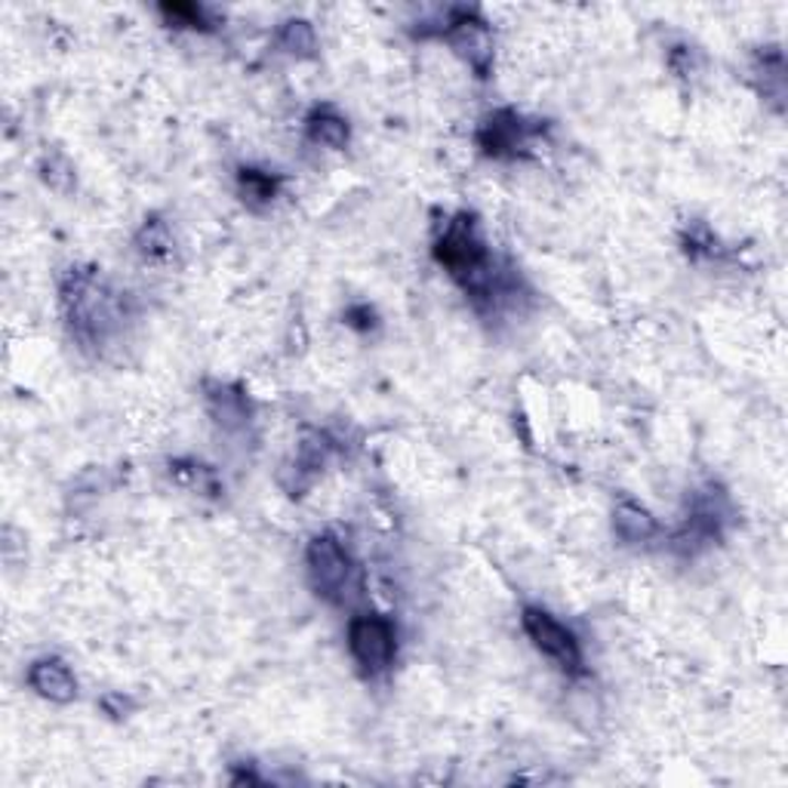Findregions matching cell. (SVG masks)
<instances>
[{"mask_svg":"<svg viewBox=\"0 0 788 788\" xmlns=\"http://www.w3.org/2000/svg\"><path fill=\"white\" fill-rule=\"evenodd\" d=\"M102 709L109 711L111 718H124L126 711L133 709V702L126 699L124 693H109V696H102V702H99Z\"/></svg>","mask_w":788,"mask_h":788,"instance_id":"23","label":"cell"},{"mask_svg":"<svg viewBox=\"0 0 788 788\" xmlns=\"http://www.w3.org/2000/svg\"><path fill=\"white\" fill-rule=\"evenodd\" d=\"M542 124L526 121L524 114L511 109H499L484 118V124L475 133L480 155L493 160H511V157L530 155V148L540 145Z\"/></svg>","mask_w":788,"mask_h":788,"instance_id":"4","label":"cell"},{"mask_svg":"<svg viewBox=\"0 0 788 788\" xmlns=\"http://www.w3.org/2000/svg\"><path fill=\"white\" fill-rule=\"evenodd\" d=\"M59 293L68 326L84 348L106 342L121 326V306L96 271L71 268L63 278Z\"/></svg>","mask_w":788,"mask_h":788,"instance_id":"2","label":"cell"},{"mask_svg":"<svg viewBox=\"0 0 788 788\" xmlns=\"http://www.w3.org/2000/svg\"><path fill=\"white\" fill-rule=\"evenodd\" d=\"M521 625L526 637L533 641V647L540 650L542 656H548L564 675H582V647L564 622H557L542 607H524Z\"/></svg>","mask_w":788,"mask_h":788,"instance_id":"7","label":"cell"},{"mask_svg":"<svg viewBox=\"0 0 788 788\" xmlns=\"http://www.w3.org/2000/svg\"><path fill=\"white\" fill-rule=\"evenodd\" d=\"M278 44L284 53H290L296 59H311L314 49H318V34H314L311 22H306V19H287L280 25Z\"/></svg>","mask_w":788,"mask_h":788,"instance_id":"16","label":"cell"},{"mask_svg":"<svg viewBox=\"0 0 788 788\" xmlns=\"http://www.w3.org/2000/svg\"><path fill=\"white\" fill-rule=\"evenodd\" d=\"M441 37L447 41L453 53L475 68L478 78L490 75L493 65V32L480 19L478 10H450V16L441 25Z\"/></svg>","mask_w":788,"mask_h":788,"instance_id":"8","label":"cell"},{"mask_svg":"<svg viewBox=\"0 0 788 788\" xmlns=\"http://www.w3.org/2000/svg\"><path fill=\"white\" fill-rule=\"evenodd\" d=\"M173 234L167 229V222L164 219H145L142 222V229L136 232V249H140L145 259H152V263H167L173 256Z\"/></svg>","mask_w":788,"mask_h":788,"instance_id":"15","label":"cell"},{"mask_svg":"<svg viewBox=\"0 0 788 788\" xmlns=\"http://www.w3.org/2000/svg\"><path fill=\"white\" fill-rule=\"evenodd\" d=\"M684 253L690 259H706L718 253V237L711 232L706 222H690L687 232H684Z\"/></svg>","mask_w":788,"mask_h":788,"instance_id":"20","label":"cell"},{"mask_svg":"<svg viewBox=\"0 0 788 788\" xmlns=\"http://www.w3.org/2000/svg\"><path fill=\"white\" fill-rule=\"evenodd\" d=\"M170 475L179 480V484L198 490V493L219 496V490H222V487H219V478L213 475V468L195 463V459H176V463H170Z\"/></svg>","mask_w":788,"mask_h":788,"instance_id":"17","label":"cell"},{"mask_svg":"<svg viewBox=\"0 0 788 788\" xmlns=\"http://www.w3.org/2000/svg\"><path fill=\"white\" fill-rule=\"evenodd\" d=\"M157 13L170 29H191V32H210L213 22L207 16V10L198 3H160Z\"/></svg>","mask_w":788,"mask_h":788,"instance_id":"18","label":"cell"},{"mask_svg":"<svg viewBox=\"0 0 788 788\" xmlns=\"http://www.w3.org/2000/svg\"><path fill=\"white\" fill-rule=\"evenodd\" d=\"M730 524V502L721 487H702L696 490L690 511L684 518V524L678 526V533L672 536V548L678 555L693 557L699 552H706L709 545L724 536V526Z\"/></svg>","mask_w":788,"mask_h":788,"instance_id":"3","label":"cell"},{"mask_svg":"<svg viewBox=\"0 0 788 788\" xmlns=\"http://www.w3.org/2000/svg\"><path fill=\"white\" fill-rule=\"evenodd\" d=\"M348 650L367 678L386 675L398 656V634L386 617H355L348 622Z\"/></svg>","mask_w":788,"mask_h":788,"instance_id":"6","label":"cell"},{"mask_svg":"<svg viewBox=\"0 0 788 788\" xmlns=\"http://www.w3.org/2000/svg\"><path fill=\"white\" fill-rule=\"evenodd\" d=\"M434 259L475 302H493V296L499 293L493 256L471 213H456L444 225V232L434 241Z\"/></svg>","mask_w":788,"mask_h":788,"instance_id":"1","label":"cell"},{"mask_svg":"<svg viewBox=\"0 0 788 788\" xmlns=\"http://www.w3.org/2000/svg\"><path fill=\"white\" fill-rule=\"evenodd\" d=\"M306 136H309V142H314V145H321V148L340 152V148H345L348 140H352V130H348V121L333 109H318L311 111L309 121H306Z\"/></svg>","mask_w":788,"mask_h":788,"instance_id":"13","label":"cell"},{"mask_svg":"<svg viewBox=\"0 0 788 788\" xmlns=\"http://www.w3.org/2000/svg\"><path fill=\"white\" fill-rule=\"evenodd\" d=\"M342 318H345V324L357 330V333H370L373 326L379 324V321H376V311H373L370 306H364V302H360V306H348Z\"/></svg>","mask_w":788,"mask_h":788,"instance_id":"21","label":"cell"},{"mask_svg":"<svg viewBox=\"0 0 788 788\" xmlns=\"http://www.w3.org/2000/svg\"><path fill=\"white\" fill-rule=\"evenodd\" d=\"M41 176H44V182H47L53 191H71L75 188V167L68 164V157L59 155V152H53V155L44 157V164H41Z\"/></svg>","mask_w":788,"mask_h":788,"instance_id":"19","label":"cell"},{"mask_svg":"<svg viewBox=\"0 0 788 788\" xmlns=\"http://www.w3.org/2000/svg\"><path fill=\"white\" fill-rule=\"evenodd\" d=\"M306 567H309L311 588L318 591V598L330 603L345 601V595L352 588L355 564L336 536H330V533L314 536L306 548Z\"/></svg>","mask_w":788,"mask_h":788,"instance_id":"5","label":"cell"},{"mask_svg":"<svg viewBox=\"0 0 788 788\" xmlns=\"http://www.w3.org/2000/svg\"><path fill=\"white\" fill-rule=\"evenodd\" d=\"M280 179L271 173L256 170V167H241L237 170V195L247 203L249 210H263L278 198Z\"/></svg>","mask_w":788,"mask_h":788,"instance_id":"14","label":"cell"},{"mask_svg":"<svg viewBox=\"0 0 788 788\" xmlns=\"http://www.w3.org/2000/svg\"><path fill=\"white\" fill-rule=\"evenodd\" d=\"M613 530H617V536L622 542L637 545V542L653 540L659 533V524H656V518L644 506L625 499V502H619L617 509H613Z\"/></svg>","mask_w":788,"mask_h":788,"instance_id":"12","label":"cell"},{"mask_svg":"<svg viewBox=\"0 0 788 788\" xmlns=\"http://www.w3.org/2000/svg\"><path fill=\"white\" fill-rule=\"evenodd\" d=\"M333 453V441L326 434H309L302 437V444L296 447L293 463L287 465V475H280V484L287 487L290 496H302L309 490L311 484L318 480V475L324 471L326 459Z\"/></svg>","mask_w":788,"mask_h":788,"instance_id":"9","label":"cell"},{"mask_svg":"<svg viewBox=\"0 0 788 788\" xmlns=\"http://www.w3.org/2000/svg\"><path fill=\"white\" fill-rule=\"evenodd\" d=\"M668 65H672V71H675L678 78H693L696 68H699V63H696L693 47H675V49H672V53H668Z\"/></svg>","mask_w":788,"mask_h":788,"instance_id":"22","label":"cell"},{"mask_svg":"<svg viewBox=\"0 0 788 788\" xmlns=\"http://www.w3.org/2000/svg\"><path fill=\"white\" fill-rule=\"evenodd\" d=\"M29 687L41 699L47 702H71L78 699V678L71 675V668L56 659V656H44V659H34L32 668H29Z\"/></svg>","mask_w":788,"mask_h":788,"instance_id":"11","label":"cell"},{"mask_svg":"<svg viewBox=\"0 0 788 788\" xmlns=\"http://www.w3.org/2000/svg\"><path fill=\"white\" fill-rule=\"evenodd\" d=\"M203 403L222 432H237L249 422V398L241 386L229 382H207L203 386Z\"/></svg>","mask_w":788,"mask_h":788,"instance_id":"10","label":"cell"}]
</instances>
